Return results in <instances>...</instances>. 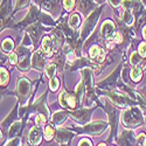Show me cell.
<instances>
[{
	"label": "cell",
	"instance_id": "obj_23",
	"mask_svg": "<svg viewBox=\"0 0 146 146\" xmlns=\"http://www.w3.org/2000/svg\"><path fill=\"white\" fill-rule=\"evenodd\" d=\"M138 53L141 57H146V42H143L139 44V48H138Z\"/></svg>",
	"mask_w": 146,
	"mask_h": 146
},
{
	"label": "cell",
	"instance_id": "obj_15",
	"mask_svg": "<svg viewBox=\"0 0 146 146\" xmlns=\"http://www.w3.org/2000/svg\"><path fill=\"white\" fill-rule=\"evenodd\" d=\"M13 47H14V42L12 41L11 39L4 40V42H3V50L4 52H6V53L11 52L12 49H13Z\"/></svg>",
	"mask_w": 146,
	"mask_h": 146
},
{
	"label": "cell",
	"instance_id": "obj_4",
	"mask_svg": "<svg viewBox=\"0 0 146 146\" xmlns=\"http://www.w3.org/2000/svg\"><path fill=\"white\" fill-rule=\"evenodd\" d=\"M60 102L62 104V106H68V108L74 109L76 106V97L74 95L63 92L60 96Z\"/></svg>",
	"mask_w": 146,
	"mask_h": 146
},
{
	"label": "cell",
	"instance_id": "obj_13",
	"mask_svg": "<svg viewBox=\"0 0 146 146\" xmlns=\"http://www.w3.org/2000/svg\"><path fill=\"white\" fill-rule=\"evenodd\" d=\"M123 21L125 25L130 26L133 23V13L132 11H124V14H123Z\"/></svg>",
	"mask_w": 146,
	"mask_h": 146
},
{
	"label": "cell",
	"instance_id": "obj_6",
	"mask_svg": "<svg viewBox=\"0 0 146 146\" xmlns=\"http://www.w3.org/2000/svg\"><path fill=\"white\" fill-rule=\"evenodd\" d=\"M53 49H54L53 40L50 38H48V36H46V38L42 40V52L44 54H47L48 56H50L53 53Z\"/></svg>",
	"mask_w": 146,
	"mask_h": 146
},
{
	"label": "cell",
	"instance_id": "obj_27",
	"mask_svg": "<svg viewBox=\"0 0 146 146\" xmlns=\"http://www.w3.org/2000/svg\"><path fill=\"white\" fill-rule=\"evenodd\" d=\"M29 3V0H18V8L20 7H25Z\"/></svg>",
	"mask_w": 146,
	"mask_h": 146
},
{
	"label": "cell",
	"instance_id": "obj_19",
	"mask_svg": "<svg viewBox=\"0 0 146 146\" xmlns=\"http://www.w3.org/2000/svg\"><path fill=\"white\" fill-rule=\"evenodd\" d=\"M121 6L125 11H132L133 0H121Z\"/></svg>",
	"mask_w": 146,
	"mask_h": 146
},
{
	"label": "cell",
	"instance_id": "obj_7",
	"mask_svg": "<svg viewBox=\"0 0 146 146\" xmlns=\"http://www.w3.org/2000/svg\"><path fill=\"white\" fill-rule=\"evenodd\" d=\"M96 6V0H80V9H82L84 13H88L89 11L94 9Z\"/></svg>",
	"mask_w": 146,
	"mask_h": 146
},
{
	"label": "cell",
	"instance_id": "obj_2",
	"mask_svg": "<svg viewBox=\"0 0 146 146\" xmlns=\"http://www.w3.org/2000/svg\"><path fill=\"white\" fill-rule=\"evenodd\" d=\"M116 34H117V32L115 31L113 22L111 20L104 21L102 27H101V35H102V38L108 39V40H113Z\"/></svg>",
	"mask_w": 146,
	"mask_h": 146
},
{
	"label": "cell",
	"instance_id": "obj_22",
	"mask_svg": "<svg viewBox=\"0 0 146 146\" xmlns=\"http://www.w3.org/2000/svg\"><path fill=\"white\" fill-rule=\"evenodd\" d=\"M58 83H60L58 80H57L56 77H53V78L50 80V83H49V84H50V86H49V87H50V90L56 91L57 88H58Z\"/></svg>",
	"mask_w": 146,
	"mask_h": 146
},
{
	"label": "cell",
	"instance_id": "obj_11",
	"mask_svg": "<svg viewBox=\"0 0 146 146\" xmlns=\"http://www.w3.org/2000/svg\"><path fill=\"white\" fill-rule=\"evenodd\" d=\"M80 23H81V18L77 13L75 14H72L70 18H69V26L71 28H77L80 26Z\"/></svg>",
	"mask_w": 146,
	"mask_h": 146
},
{
	"label": "cell",
	"instance_id": "obj_18",
	"mask_svg": "<svg viewBox=\"0 0 146 146\" xmlns=\"http://www.w3.org/2000/svg\"><path fill=\"white\" fill-rule=\"evenodd\" d=\"M53 136H54V130H53V127L47 126L46 130H44V139H46V140H50V139L53 138Z\"/></svg>",
	"mask_w": 146,
	"mask_h": 146
},
{
	"label": "cell",
	"instance_id": "obj_33",
	"mask_svg": "<svg viewBox=\"0 0 146 146\" xmlns=\"http://www.w3.org/2000/svg\"><path fill=\"white\" fill-rule=\"evenodd\" d=\"M1 137H3V136H1V132H0V139H1Z\"/></svg>",
	"mask_w": 146,
	"mask_h": 146
},
{
	"label": "cell",
	"instance_id": "obj_3",
	"mask_svg": "<svg viewBox=\"0 0 146 146\" xmlns=\"http://www.w3.org/2000/svg\"><path fill=\"white\" fill-rule=\"evenodd\" d=\"M101 9H102V7L101 8H96V11L87 19L86 25H84V28H83V35H88L94 29L96 22H97V19H98V17L101 14Z\"/></svg>",
	"mask_w": 146,
	"mask_h": 146
},
{
	"label": "cell",
	"instance_id": "obj_1",
	"mask_svg": "<svg viewBox=\"0 0 146 146\" xmlns=\"http://www.w3.org/2000/svg\"><path fill=\"white\" fill-rule=\"evenodd\" d=\"M123 119H124L125 125L136 126V125L141 124L143 116H141V113H140V111L138 110V109H132V110H130V111L124 112Z\"/></svg>",
	"mask_w": 146,
	"mask_h": 146
},
{
	"label": "cell",
	"instance_id": "obj_28",
	"mask_svg": "<svg viewBox=\"0 0 146 146\" xmlns=\"http://www.w3.org/2000/svg\"><path fill=\"white\" fill-rule=\"evenodd\" d=\"M78 146H92V145L88 139H82L81 143L78 144Z\"/></svg>",
	"mask_w": 146,
	"mask_h": 146
},
{
	"label": "cell",
	"instance_id": "obj_9",
	"mask_svg": "<svg viewBox=\"0 0 146 146\" xmlns=\"http://www.w3.org/2000/svg\"><path fill=\"white\" fill-rule=\"evenodd\" d=\"M143 77V70L139 66H136L131 70V78L133 82H139Z\"/></svg>",
	"mask_w": 146,
	"mask_h": 146
},
{
	"label": "cell",
	"instance_id": "obj_16",
	"mask_svg": "<svg viewBox=\"0 0 146 146\" xmlns=\"http://www.w3.org/2000/svg\"><path fill=\"white\" fill-rule=\"evenodd\" d=\"M102 53V49L100 47H97V46H94L90 48V52H89V55L91 58H97L98 57V55Z\"/></svg>",
	"mask_w": 146,
	"mask_h": 146
},
{
	"label": "cell",
	"instance_id": "obj_32",
	"mask_svg": "<svg viewBox=\"0 0 146 146\" xmlns=\"http://www.w3.org/2000/svg\"><path fill=\"white\" fill-rule=\"evenodd\" d=\"M98 146H106V145H105V144H104V143H102V144H100V145H98Z\"/></svg>",
	"mask_w": 146,
	"mask_h": 146
},
{
	"label": "cell",
	"instance_id": "obj_10",
	"mask_svg": "<svg viewBox=\"0 0 146 146\" xmlns=\"http://www.w3.org/2000/svg\"><path fill=\"white\" fill-rule=\"evenodd\" d=\"M18 90H19V92H20L22 96L27 95L28 91H29V82H28L27 80H25V78H22V80L19 82Z\"/></svg>",
	"mask_w": 146,
	"mask_h": 146
},
{
	"label": "cell",
	"instance_id": "obj_30",
	"mask_svg": "<svg viewBox=\"0 0 146 146\" xmlns=\"http://www.w3.org/2000/svg\"><path fill=\"white\" fill-rule=\"evenodd\" d=\"M143 36H144V39L146 40V25L143 27Z\"/></svg>",
	"mask_w": 146,
	"mask_h": 146
},
{
	"label": "cell",
	"instance_id": "obj_17",
	"mask_svg": "<svg viewBox=\"0 0 146 146\" xmlns=\"http://www.w3.org/2000/svg\"><path fill=\"white\" fill-rule=\"evenodd\" d=\"M141 56L139 55V53H133L132 55H131V58H130V62H131V64H133V66H138L140 62H141Z\"/></svg>",
	"mask_w": 146,
	"mask_h": 146
},
{
	"label": "cell",
	"instance_id": "obj_29",
	"mask_svg": "<svg viewBox=\"0 0 146 146\" xmlns=\"http://www.w3.org/2000/svg\"><path fill=\"white\" fill-rule=\"evenodd\" d=\"M109 3L111 4L112 7H118L120 4V0H109Z\"/></svg>",
	"mask_w": 146,
	"mask_h": 146
},
{
	"label": "cell",
	"instance_id": "obj_14",
	"mask_svg": "<svg viewBox=\"0 0 146 146\" xmlns=\"http://www.w3.org/2000/svg\"><path fill=\"white\" fill-rule=\"evenodd\" d=\"M8 72L6 71V69L0 68V86H6L8 83Z\"/></svg>",
	"mask_w": 146,
	"mask_h": 146
},
{
	"label": "cell",
	"instance_id": "obj_25",
	"mask_svg": "<svg viewBox=\"0 0 146 146\" xmlns=\"http://www.w3.org/2000/svg\"><path fill=\"white\" fill-rule=\"evenodd\" d=\"M137 141L140 146H146V136L144 135V133H140V135L138 136V138H137Z\"/></svg>",
	"mask_w": 146,
	"mask_h": 146
},
{
	"label": "cell",
	"instance_id": "obj_24",
	"mask_svg": "<svg viewBox=\"0 0 146 146\" xmlns=\"http://www.w3.org/2000/svg\"><path fill=\"white\" fill-rule=\"evenodd\" d=\"M83 92H84V86H83V83H80L77 86V88H76V94L78 96V100H82Z\"/></svg>",
	"mask_w": 146,
	"mask_h": 146
},
{
	"label": "cell",
	"instance_id": "obj_21",
	"mask_svg": "<svg viewBox=\"0 0 146 146\" xmlns=\"http://www.w3.org/2000/svg\"><path fill=\"white\" fill-rule=\"evenodd\" d=\"M44 123H46V118L43 117V115H39V116H36V118H35V124H36V126L41 127Z\"/></svg>",
	"mask_w": 146,
	"mask_h": 146
},
{
	"label": "cell",
	"instance_id": "obj_20",
	"mask_svg": "<svg viewBox=\"0 0 146 146\" xmlns=\"http://www.w3.org/2000/svg\"><path fill=\"white\" fill-rule=\"evenodd\" d=\"M75 6V0H63V7L67 11H71Z\"/></svg>",
	"mask_w": 146,
	"mask_h": 146
},
{
	"label": "cell",
	"instance_id": "obj_5",
	"mask_svg": "<svg viewBox=\"0 0 146 146\" xmlns=\"http://www.w3.org/2000/svg\"><path fill=\"white\" fill-rule=\"evenodd\" d=\"M42 139V132L40 131V127L36 126L33 127L32 131L29 132V143L32 145H39Z\"/></svg>",
	"mask_w": 146,
	"mask_h": 146
},
{
	"label": "cell",
	"instance_id": "obj_12",
	"mask_svg": "<svg viewBox=\"0 0 146 146\" xmlns=\"http://www.w3.org/2000/svg\"><path fill=\"white\" fill-rule=\"evenodd\" d=\"M55 72H56V66L53 64V63L48 64V66L46 67V69H44V74H46V76H47L48 78H50V80L54 77Z\"/></svg>",
	"mask_w": 146,
	"mask_h": 146
},
{
	"label": "cell",
	"instance_id": "obj_26",
	"mask_svg": "<svg viewBox=\"0 0 146 146\" xmlns=\"http://www.w3.org/2000/svg\"><path fill=\"white\" fill-rule=\"evenodd\" d=\"M9 62H11L12 64H17V63H18V55H17L15 53H12V54L9 55Z\"/></svg>",
	"mask_w": 146,
	"mask_h": 146
},
{
	"label": "cell",
	"instance_id": "obj_8",
	"mask_svg": "<svg viewBox=\"0 0 146 146\" xmlns=\"http://www.w3.org/2000/svg\"><path fill=\"white\" fill-rule=\"evenodd\" d=\"M42 8L44 9H48V11H53L56 8V6L58 5L60 0H36Z\"/></svg>",
	"mask_w": 146,
	"mask_h": 146
},
{
	"label": "cell",
	"instance_id": "obj_31",
	"mask_svg": "<svg viewBox=\"0 0 146 146\" xmlns=\"http://www.w3.org/2000/svg\"><path fill=\"white\" fill-rule=\"evenodd\" d=\"M140 1H141V3H143L145 6H146V0H140Z\"/></svg>",
	"mask_w": 146,
	"mask_h": 146
}]
</instances>
